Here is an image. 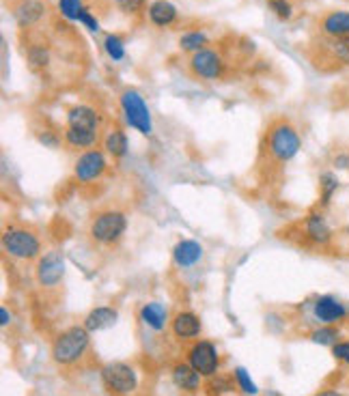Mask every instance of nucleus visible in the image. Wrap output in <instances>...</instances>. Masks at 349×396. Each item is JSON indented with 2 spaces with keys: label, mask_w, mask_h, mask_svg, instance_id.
Segmentation results:
<instances>
[{
  "label": "nucleus",
  "mask_w": 349,
  "mask_h": 396,
  "mask_svg": "<svg viewBox=\"0 0 349 396\" xmlns=\"http://www.w3.org/2000/svg\"><path fill=\"white\" fill-rule=\"evenodd\" d=\"M266 149L276 164L291 162L302 149L300 131L285 119L274 121L268 129V134H266Z\"/></svg>",
  "instance_id": "1"
},
{
  "label": "nucleus",
  "mask_w": 349,
  "mask_h": 396,
  "mask_svg": "<svg viewBox=\"0 0 349 396\" xmlns=\"http://www.w3.org/2000/svg\"><path fill=\"white\" fill-rule=\"evenodd\" d=\"M127 231V215L119 209H104L93 215L89 224V235L100 246L117 244Z\"/></svg>",
  "instance_id": "2"
},
{
  "label": "nucleus",
  "mask_w": 349,
  "mask_h": 396,
  "mask_svg": "<svg viewBox=\"0 0 349 396\" xmlns=\"http://www.w3.org/2000/svg\"><path fill=\"white\" fill-rule=\"evenodd\" d=\"M89 330L84 325H76L65 330L52 344V358L59 364H73L84 356V351L89 349Z\"/></svg>",
  "instance_id": "3"
},
{
  "label": "nucleus",
  "mask_w": 349,
  "mask_h": 396,
  "mask_svg": "<svg viewBox=\"0 0 349 396\" xmlns=\"http://www.w3.org/2000/svg\"><path fill=\"white\" fill-rule=\"evenodd\" d=\"M3 250L18 260H32L41 254V239L30 229L9 227L3 233Z\"/></svg>",
  "instance_id": "4"
},
{
  "label": "nucleus",
  "mask_w": 349,
  "mask_h": 396,
  "mask_svg": "<svg viewBox=\"0 0 349 396\" xmlns=\"http://www.w3.org/2000/svg\"><path fill=\"white\" fill-rule=\"evenodd\" d=\"M121 110L127 119V123L132 125L138 134L143 136H151L153 131V119H151V112H149V106L147 102L143 100V95L134 89H127L123 91L121 95Z\"/></svg>",
  "instance_id": "5"
},
{
  "label": "nucleus",
  "mask_w": 349,
  "mask_h": 396,
  "mask_svg": "<svg viewBox=\"0 0 349 396\" xmlns=\"http://www.w3.org/2000/svg\"><path fill=\"white\" fill-rule=\"evenodd\" d=\"M35 276H37V282L43 287V289H54L63 282L65 278V258L61 252L57 250H50L46 252L35 268Z\"/></svg>",
  "instance_id": "6"
},
{
  "label": "nucleus",
  "mask_w": 349,
  "mask_h": 396,
  "mask_svg": "<svg viewBox=\"0 0 349 396\" xmlns=\"http://www.w3.org/2000/svg\"><path fill=\"white\" fill-rule=\"evenodd\" d=\"M106 168H108L106 153L100 151V149H89V151H84L76 160V164H73V177L80 184H91V181H95V179L102 177V174L106 172Z\"/></svg>",
  "instance_id": "7"
},
{
  "label": "nucleus",
  "mask_w": 349,
  "mask_h": 396,
  "mask_svg": "<svg viewBox=\"0 0 349 396\" xmlns=\"http://www.w3.org/2000/svg\"><path fill=\"white\" fill-rule=\"evenodd\" d=\"M102 379L106 388L114 394H132L136 390V373L129 364L110 362L102 371Z\"/></svg>",
  "instance_id": "8"
},
{
  "label": "nucleus",
  "mask_w": 349,
  "mask_h": 396,
  "mask_svg": "<svg viewBox=\"0 0 349 396\" xmlns=\"http://www.w3.org/2000/svg\"><path fill=\"white\" fill-rule=\"evenodd\" d=\"M190 71L201 80H218L225 73V61L211 48H203L192 54L190 59Z\"/></svg>",
  "instance_id": "9"
},
{
  "label": "nucleus",
  "mask_w": 349,
  "mask_h": 396,
  "mask_svg": "<svg viewBox=\"0 0 349 396\" xmlns=\"http://www.w3.org/2000/svg\"><path fill=\"white\" fill-rule=\"evenodd\" d=\"M190 364L201 377H213L218 371V351L211 342L201 340L190 349Z\"/></svg>",
  "instance_id": "10"
},
{
  "label": "nucleus",
  "mask_w": 349,
  "mask_h": 396,
  "mask_svg": "<svg viewBox=\"0 0 349 396\" xmlns=\"http://www.w3.org/2000/svg\"><path fill=\"white\" fill-rule=\"evenodd\" d=\"M313 313L321 325H336L347 317V306L334 295H321L313 304Z\"/></svg>",
  "instance_id": "11"
},
{
  "label": "nucleus",
  "mask_w": 349,
  "mask_h": 396,
  "mask_svg": "<svg viewBox=\"0 0 349 396\" xmlns=\"http://www.w3.org/2000/svg\"><path fill=\"white\" fill-rule=\"evenodd\" d=\"M304 235L315 246H330L334 239V231L328 222V217L319 211H311L304 220Z\"/></svg>",
  "instance_id": "12"
},
{
  "label": "nucleus",
  "mask_w": 349,
  "mask_h": 396,
  "mask_svg": "<svg viewBox=\"0 0 349 396\" xmlns=\"http://www.w3.org/2000/svg\"><path fill=\"white\" fill-rule=\"evenodd\" d=\"M203 256V246L194 239H182L177 246L172 248V260L179 268H192Z\"/></svg>",
  "instance_id": "13"
},
{
  "label": "nucleus",
  "mask_w": 349,
  "mask_h": 396,
  "mask_svg": "<svg viewBox=\"0 0 349 396\" xmlns=\"http://www.w3.org/2000/svg\"><path fill=\"white\" fill-rule=\"evenodd\" d=\"M119 319V313L110 306H100V308H93V311L86 315L84 319V328L89 332H102V330H108L117 323Z\"/></svg>",
  "instance_id": "14"
},
{
  "label": "nucleus",
  "mask_w": 349,
  "mask_h": 396,
  "mask_svg": "<svg viewBox=\"0 0 349 396\" xmlns=\"http://www.w3.org/2000/svg\"><path fill=\"white\" fill-rule=\"evenodd\" d=\"M100 114L91 106H73L67 110V127H80V129H97Z\"/></svg>",
  "instance_id": "15"
},
{
  "label": "nucleus",
  "mask_w": 349,
  "mask_h": 396,
  "mask_svg": "<svg viewBox=\"0 0 349 396\" xmlns=\"http://www.w3.org/2000/svg\"><path fill=\"white\" fill-rule=\"evenodd\" d=\"M43 13H46V5H43L41 0H22V3H20V5L16 7V11H13L18 24H20L22 28L35 26V24L43 18Z\"/></svg>",
  "instance_id": "16"
},
{
  "label": "nucleus",
  "mask_w": 349,
  "mask_h": 396,
  "mask_svg": "<svg viewBox=\"0 0 349 396\" xmlns=\"http://www.w3.org/2000/svg\"><path fill=\"white\" fill-rule=\"evenodd\" d=\"M321 32L330 39L349 35V11H330L321 20Z\"/></svg>",
  "instance_id": "17"
},
{
  "label": "nucleus",
  "mask_w": 349,
  "mask_h": 396,
  "mask_svg": "<svg viewBox=\"0 0 349 396\" xmlns=\"http://www.w3.org/2000/svg\"><path fill=\"white\" fill-rule=\"evenodd\" d=\"M172 334L182 338V340H190L196 338L201 334V321L194 313H179L172 319Z\"/></svg>",
  "instance_id": "18"
},
{
  "label": "nucleus",
  "mask_w": 349,
  "mask_h": 396,
  "mask_svg": "<svg viewBox=\"0 0 349 396\" xmlns=\"http://www.w3.org/2000/svg\"><path fill=\"white\" fill-rule=\"evenodd\" d=\"M65 143H67L71 149L89 151V149L97 143V131H95V129L67 127V129H65Z\"/></svg>",
  "instance_id": "19"
},
{
  "label": "nucleus",
  "mask_w": 349,
  "mask_h": 396,
  "mask_svg": "<svg viewBox=\"0 0 349 396\" xmlns=\"http://www.w3.org/2000/svg\"><path fill=\"white\" fill-rule=\"evenodd\" d=\"M149 20L155 26H170L177 20V7L168 3V0H153L149 5Z\"/></svg>",
  "instance_id": "20"
},
{
  "label": "nucleus",
  "mask_w": 349,
  "mask_h": 396,
  "mask_svg": "<svg viewBox=\"0 0 349 396\" xmlns=\"http://www.w3.org/2000/svg\"><path fill=\"white\" fill-rule=\"evenodd\" d=\"M172 381L179 390L194 392L201 385V375L192 368V364H177L172 368Z\"/></svg>",
  "instance_id": "21"
},
{
  "label": "nucleus",
  "mask_w": 349,
  "mask_h": 396,
  "mask_svg": "<svg viewBox=\"0 0 349 396\" xmlns=\"http://www.w3.org/2000/svg\"><path fill=\"white\" fill-rule=\"evenodd\" d=\"M166 317H168V311H166V306L160 304V301H149L141 308V319L151 330H162L166 325Z\"/></svg>",
  "instance_id": "22"
},
{
  "label": "nucleus",
  "mask_w": 349,
  "mask_h": 396,
  "mask_svg": "<svg viewBox=\"0 0 349 396\" xmlns=\"http://www.w3.org/2000/svg\"><path fill=\"white\" fill-rule=\"evenodd\" d=\"M127 147H129V143H127V136H125L123 129H112V131H108L106 138H104V151L110 157H114V160L125 157L127 155Z\"/></svg>",
  "instance_id": "23"
},
{
  "label": "nucleus",
  "mask_w": 349,
  "mask_h": 396,
  "mask_svg": "<svg viewBox=\"0 0 349 396\" xmlns=\"http://www.w3.org/2000/svg\"><path fill=\"white\" fill-rule=\"evenodd\" d=\"M338 188H341V181L334 172H330V170L321 172L319 174V205L328 207L332 203L334 194L338 192Z\"/></svg>",
  "instance_id": "24"
},
{
  "label": "nucleus",
  "mask_w": 349,
  "mask_h": 396,
  "mask_svg": "<svg viewBox=\"0 0 349 396\" xmlns=\"http://www.w3.org/2000/svg\"><path fill=\"white\" fill-rule=\"evenodd\" d=\"M326 46H328V52L334 61H338L343 67H349V35L328 39Z\"/></svg>",
  "instance_id": "25"
},
{
  "label": "nucleus",
  "mask_w": 349,
  "mask_h": 396,
  "mask_svg": "<svg viewBox=\"0 0 349 396\" xmlns=\"http://www.w3.org/2000/svg\"><path fill=\"white\" fill-rule=\"evenodd\" d=\"M207 35L205 32H201V30H188V32H184L182 37H179V48L184 50V52H199V50H203L205 46H207Z\"/></svg>",
  "instance_id": "26"
},
{
  "label": "nucleus",
  "mask_w": 349,
  "mask_h": 396,
  "mask_svg": "<svg viewBox=\"0 0 349 396\" xmlns=\"http://www.w3.org/2000/svg\"><path fill=\"white\" fill-rule=\"evenodd\" d=\"M26 61H28L30 69H35V71L46 69L50 65V52L43 46H30L26 52Z\"/></svg>",
  "instance_id": "27"
},
{
  "label": "nucleus",
  "mask_w": 349,
  "mask_h": 396,
  "mask_svg": "<svg viewBox=\"0 0 349 396\" xmlns=\"http://www.w3.org/2000/svg\"><path fill=\"white\" fill-rule=\"evenodd\" d=\"M104 50L112 61H123L125 59V41L121 35H106L104 39Z\"/></svg>",
  "instance_id": "28"
},
{
  "label": "nucleus",
  "mask_w": 349,
  "mask_h": 396,
  "mask_svg": "<svg viewBox=\"0 0 349 396\" xmlns=\"http://www.w3.org/2000/svg\"><path fill=\"white\" fill-rule=\"evenodd\" d=\"M338 336L341 334H338V330L334 325H321L319 330H315L311 334V340L321 344V347H334L338 342Z\"/></svg>",
  "instance_id": "29"
},
{
  "label": "nucleus",
  "mask_w": 349,
  "mask_h": 396,
  "mask_svg": "<svg viewBox=\"0 0 349 396\" xmlns=\"http://www.w3.org/2000/svg\"><path fill=\"white\" fill-rule=\"evenodd\" d=\"M82 0H59V11H61V16L63 18H67V20H78L80 18V13H82Z\"/></svg>",
  "instance_id": "30"
},
{
  "label": "nucleus",
  "mask_w": 349,
  "mask_h": 396,
  "mask_svg": "<svg viewBox=\"0 0 349 396\" xmlns=\"http://www.w3.org/2000/svg\"><path fill=\"white\" fill-rule=\"evenodd\" d=\"M268 7H270L272 13H274L278 20H283V22L291 20V16H293V7H291L289 0H268Z\"/></svg>",
  "instance_id": "31"
},
{
  "label": "nucleus",
  "mask_w": 349,
  "mask_h": 396,
  "mask_svg": "<svg viewBox=\"0 0 349 396\" xmlns=\"http://www.w3.org/2000/svg\"><path fill=\"white\" fill-rule=\"evenodd\" d=\"M235 381H237V385L242 388V392H246V394H250V396H254L259 390H256V385H254V381L250 379V375L246 373V368H235Z\"/></svg>",
  "instance_id": "32"
},
{
  "label": "nucleus",
  "mask_w": 349,
  "mask_h": 396,
  "mask_svg": "<svg viewBox=\"0 0 349 396\" xmlns=\"http://www.w3.org/2000/svg\"><path fill=\"white\" fill-rule=\"evenodd\" d=\"M147 0H114V5L123 11V13H141L145 9Z\"/></svg>",
  "instance_id": "33"
},
{
  "label": "nucleus",
  "mask_w": 349,
  "mask_h": 396,
  "mask_svg": "<svg viewBox=\"0 0 349 396\" xmlns=\"http://www.w3.org/2000/svg\"><path fill=\"white\" fill-rule=\"evenodd\" d=\"M78 22L82 24V26H86V28H89L91 32H100V20L91 13V9L89 7H84L82 9V13H80V18H78Z\"/></svg>",
  "instance_id": "34"
},
{
  "label": "nucleus",
  "mask_w": 349,
  "mask_h": 396,
  "mask_svg": "<svg viewBox=\"0 0 349 396\" xmlns=\"http://www.w3.org/2000/svg\"><path fill=\"white\" fill-rule=\"evenodd\" d=\"M37 140L43 145V147H50V149H57V147H61V136L59 134H54L52 129H46V131H39L37 134Z\"/></svg>",
  "instance_id": "35"
},
{
  "label": "nucleus",
  "mask_w": 349,
  "mask_h": 396,
  "mask_svg": "<svg viewBox=\"0 0 349 396\" xmlns=\"http://www.w3.org/2000/svg\"><path fill=\"white\" fill-rule=\"evenodd\" d=\"M332 356H334V360H338L343 364H349V340H338L332 347Z\"/></svg>",
  "instance_id": "36"
},
{
  "label": "nucleus",
  "mask_w": 349,
  "mask_h": 396,
  "mask_svg": "<svg viewBox=\"0 0 349 396\" xmlns=\"http://www.w3.org/2000/svg\"><path fill=\"white\" fill-rule=\"evenodd\" d=\"M211 388H213V392H218V394H225V392H233V390H235V383L231 381V377H218V379L211 381Z\"/></svg>",
  "instance_id": "37"
},
{
  "label": "nucleus",
  "mask_w": 349,
  "mask_h": 396,
  "mask_svg": "<svg viewBox=\"0 0 349 396\" xmlns=\"http://www.w3.org/2000/svg\"><path fill=\"white\" fill-rule=\"evenodd\" d=\"M332 166L334 170H349V153L347 151H341L332 157Z\"/></svg>",
  "instance_id": "38"
},
{
  "label": "nucleus",
  "mask_w": 349,
  "mask_h": 396,
  "mask_svg": "<svg viewBox=\"0 0 349 396\" xmlns=\"http://www.w3.org/2000/svg\"><path fill=\"white\" fill-rule=\"evenodd\" d=\"M9 321H11V317H9V311H7V308L3 306V308H0V325H9Z\"/></svg>",
  "instance_id": "39"
},
{
  "label": "nucleus",
  "mask_w": 349,
  "mask_h": 396,
  "mask_svg": "<svg viewBox=\"0 0 349 396\" xmlns=\"http://www.w3.org/2000/svg\"><path fill=\"white\" fill-rule=\"evenodd\" d=\"M315 396H343V394L336 392V390H324V392H319V394H315Z\"/></svg>",
  "instance_id": "40"
},
{
  "label": "nucleus",
  "mask_w": 349,
  "mask_h": 396,
  "mask_svg": "<svg viewBox=\"0 0 349 396\" xmlns=\"http://www.w3.org/2000/svg\"><path fill=\"white\" fill-rule=\"evenodd\" d=\"M347 235H349V229H347Z\"/></svg>",
  "instance_id": "41"
}]
</instances>
